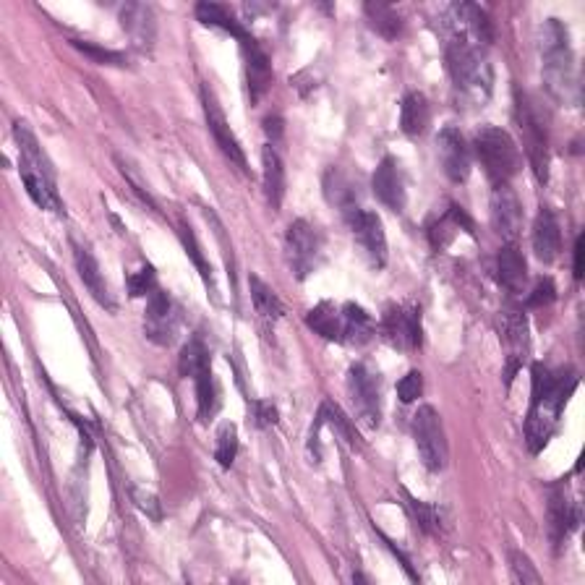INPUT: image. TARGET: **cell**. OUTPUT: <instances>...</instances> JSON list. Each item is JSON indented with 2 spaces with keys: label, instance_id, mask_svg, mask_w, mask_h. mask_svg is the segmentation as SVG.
<instances>
[{
  "label": "cell",
  "instance_id": "1",
  "mask_svg": "<svg viewBox=\"0 0 585 585\" xmlns=\"http://www.w3.org/2000/svg\"><path fill=\"white\" fill-rule=\"evenodd\" d=\"M578 384L580 379L572 369L552 371L544 364H533L531 411L525 421V442L531 455H538L554 437L562 411L572 392L578 390Z\"/></svg>",
  "mask_w": 585,
  "mask_h": 585
},
{
  "label": "cell",
  "instance_id": "2",
  "mask_svg": "<svg viewBox=\"0 0 585 585\" xmlns=\"http://www.w3.org/2000/svg\"><path fill=\"white\" fill-rule=\"evenodd\" d=\"M538 53H541V76H544L546 92L562 105H580V84L575 53L570 45V32L559 19H546L538 37Z\"/></svg>",
  "mask_w": 585,
  "mask_h": 585
},
{
  "label": "cell",
  "instance_id": "3",
  "mask_svg": "<svg viewBox=\"0 0 585 585\" xmlns=\"http://www.w3.org/2000/svg\"><path fill=\"white\" fill-rule=\"evenodd\" d=\"M14 139L19 144V175L27 186V194L32 196V202L40 209H48V212H63L53 162L45 155V149L40 147L29 123H14Z\"/></svg>",
  "mask_w": 585,
  "mask_h": 585
},
{
  "label": "cell",
  "instance_id": "4",
  "mask_svg": "<svg viewBox=\"0 0 585 585\" xmlns=\"http://www.w3.org/2000/svg\"><path fill=\"white\" fill-rule=\"evenodd\" d=\"M444 55H447V68H450L455 89L476 105H484L491 97V87H494V71H491V63L486 61L484 48H478L476 42L468 40L465 34L452 32Z\"/></svg>",
  "mask_w": 585,
  "mask_h": 585
},
{
  "label": "cell",
  "instance_id": "5",
  "mask_svg": "<svg viewBox=\"0 0 585 585\" xmlns=\"http://www.w3.org/2000/svg\"><path fill=\"white\" fill-rule=\"evenodd\" d=\"M515 123L523 134L525 155L531 160L538 183H546L549 181V126L538 102L520 87H515Z\"/></svg>",
  "mask_w": 585,
  "mask_h": 585
},
{
  "label": "cell",
  "instance_id": "6",
  "mask_svg": "<svg viewBox=\"0 0 585 585\" xmlns=\"http://www.w3.org/2000/svg\"><path fill=\"white\" fill-rule=\"evenodd\" d=\"M473 149H476L478 162H481V168L486 170L494 186L510 183L523 168L520 147L505 128L484 126L476 134V139H473Z\"/></svg>",
  "mask_w": 585,
  "mask_h": 585
},
{
  "label": "cell",
  "instance_id": "7",
  "mask_svg": "<svg viewBox=\"0 0 585 585\" xmlns=\"http://www.w3.org/2000/svg\"><path fill=\"white\" fill-rule=\"evenodd\" d=\"M324 241L322 233H319L311 222L306 220H293L288 225V233H285V256H288V264L293 269V275L298 280H306V277L319 267L322 262Z\"/></svg>",
  "mask_w": 585,
  "mask_h": 585
},
{
  "label": "cell",
  "instance_id": "8",
  "mask_svg": "<svg viewBox=\"0 0 585 585\" xmlns=\"http://www.w3.org/2000/svg\"><path fill=\"white\" fill-rule=\"evenodd\" d=\"M413 439H416L418 455L426 471L439 473L447 465V437H444V424L437 408L421 405L413 416Z\"/></svg>",
  "mask_w": 585,
  "mask_h": 585
},
{
  "label": "cell",
  "instance_id": "9",
  "mask_svg": "<svg viewBox=\"0 0 585 585\" xmlns=\"http://www.w3.org/2000/svg\"><path fill=\"white\" fill-rule=\"evenodd\" d=\"M348 392L358 421L369 429L382 424V387L379 374L366 364H353L348 371Z\"/></svg>",
  "mask_w": 585,
  "mask_h": 585
},
{
  "label": "cell",
  "instance_id": "10",
  "mask_svg": "<svg viewBox=\"0 0 585 585\" xmlns=\"http://www.w3.org/2000/svg\"><path fill=\"white\" fill-rule=\"evenodd\" d=\"M384 340L397 350H418L424 343V324L421 309L408 303H392L382 317Z\"/></svg>",
  "mask_w": 585,
  "mask_h": 585
},
{
  "label": "cell",
  "instance_id": "11",
  "mask_svg": "<svg viewBox=\"0 0 585 585\" xmlns=\"http://www.w3.org/2000/svg\"><path fill=\"white\" fill-rule=\"evenodd\" d=\"M181 327V314L173 298L165 290H152L144 311V335L155 345H173L175 335Z\"/></svg>",
  "mask_w": 585,
  "mask_h": 585
},
{
  "label": "cell",
  "instance_id": "12",
  "mask_svg": "<svg viewBox=\"0 0 585 585\" xmlns=\"http://www.w3.org/2000/svg\"><path fill=\"white\" fill-rule=\"evenodd\" d=\"M348 228L356 238V243L361 246L364 256L369 259V264L374 269H382L387 264V236H384L382 217L371 209H358L356 215H350Z\"/></svg>",
  "mask_w": 585,
  "mask_h": 585
},
{
  "label": "cell",
  "instance_id": "13",
  "mask_svg": "<svg viewBox=\"0 0 585 585\" xmlns=\"http://www.w3.org/2000/svg\"><path fill=\"white\" fill-rule=\"evenodd\" d=\"M202 105H204V118H207L209 131H212V136H215V142H217V147L222 149V155L228 157L236 168H241L243 173H246V170H249V162H246V155H243L241 142H238L236 134H233V128L228 126V118H225V113H222L220 102H217L215 92H212L209 84H202Z\"/></svg>",
  "mask_w": 585,
  "mask_h": 585
},
{
  "label": "cell",
  "instance_id": "14",
  "mask_svg": "<svg viewBox=\"0 0 585 585\" xmlns=\"http://www.w3.org/2000/svg\"><path fill=\"white\" fill-rule=\"evenodd\" d=\"M439 160H442L444 175L452 183H465L471 175V147L465 142V136L460 134L455 126H447L439 131L437 136Z\"/></svg>",
  "mask_w": 585,
  "mask_h": 585
},
{
  "label": "cell",
  "instance_id": "15",
  "mask_svg": "<svg viewBox=\"0 0 585 585\" xmlns=\"http://www.w3.org/2000/svg\"><path fill=\"white\" fill-rule=\"evenodd\" d=\"M491 225L505 241H515L523 228V204L510 183H499L491 191Z\"/></svg>",
  "mask_w": 585,
  "mask_h": 585
},
{
  "label": "cell",
  "instance_id": "16",
  "mask_svg": "<svg viewBox=\"0 0 585 585\" xmlns=\"http://www.w3.org/2000/svg\"><path fill=\"white\" fill-rule=\"evenodd\" d=\"M502 340L507 345V387L515 379L520 369H523L525 358H528V350H531V337H528V319H525L523 311L510 309L505 314V327H502Z\"/></svg>",
  "mask_w": 585,
  "mask_h": 585
},
{
  "label": "cell",
  "instance_id": "17",
  "mask_svg": "<svg viewBox=\"0 0 585 585\" xmlns=\"http://www.w3.org/2000/svg\"><path fill=\"white\" fill-rule=\"evenodd\" d=\"M371 189L374 196L392 212H403L408 196H405V183L403 173H400V165H397L395 157H384L382 162L374 170V178H371Z\"/></svg>",
  "mask_w": 585,
  "mask_h": 585
},
{
  "label": "cell",
  "instance_id": "18",
  "mask_svg": "<svg viewBox=\"0 0 585 585\" xmlns=\"http://www.w3.org/2000/svg\"><path fill=\"white\" fill-rule=\"evenodd\" d=\"M578 520V507L567 497L565 484L552 486V491H549V536H552L554 549H559L570 538V533L578 528Z\"/></svg>",
  "mask_w": 585,
  "mask_h": 585
},
{
  "label": "cell",
  "instance_id": "19",
  "mask_svg": "<svg viewBox=\"0 0 585 585\" xmlns=\"http://www.w3.org/2000/svg\"><path fill=\"white\" fill-rule=\"evenodd\" d=\"M121 27L134 42V48L152 50L157 40V21L155 11L144 3H126L121 8Z\"/></svg>",
  "mask_w": 585,
  "mask_h": 585
},
{
  "label": "cell",
  "instance_id": "20",
  "mask_svg": "<svg viewBox=\"0 0 585 585\" xmlns=\"http://www.w3.org/2000/svg\"><path fill=\"white\" fill-rule=\"evenodd\" d=\"M241 50L243 58H246V81H249L251 105H256L272 87V63H269V55L264 53L262 45L256 40L243 42Z\"/></svg>",
  "mask_w": 585,
  "mask_h": 585
},
{
  "label": "cell",
  "instance_id": "21",
  "mask_svg": "<svg viewBox=\"0 0 585 585\" xmlns=\"http://www.w3.org/2000/svg\"><path fill=\"white\" fill-rule=\"evenodd\" d=\"M465 230L468 236L476 238V230H473V220L465 215V209L458 207V204H450V207L444 209L442 215H437L434 220L426 225V236H429L431 246L437 251H442L447 243L455 238V233Z\"/></svg>",
  "mask_w": 585,
  "mask_h": 585
},
{
  "label": "cell",
  "instance_id": "22",
  "mask_svg": "<svg viewBox=\"0 0 585 585\" xmlns=\"http://www.w3.org/2000/svg\"><path fill=\"white\" fill-rule=\"evenodd\" d=\"M562 249V230L557 215L549 207H541L533 222V251L544 264H552Z\"/></svg>",
  "mask_w": 585,
  "mask_h": 585
},
{
  "label": "cell",
  "instance_id": "23",
  "mask_svg": "<svg viewBox=\"0 0 585 585\" xmlns=\"http://www.w3.org/2000/svg\"><path fill=\"white\" fill-rule=\"evenodd\" d=\"M74 262H76V269H79L81 283L87 285V290L92 293V298H95L100 306H105L108 311H115V301H113V296H110L108 283H105V277H102L100 264H97L95 254H92L87 246H79V243H74Z\"/></svg>",
  "mask_w": 585,
  "mask_h": 585
},
{
  "label": "cell",
  "instance_id": "24",
  "mask_svg": "<svg viewBox=\"0 0 585 585\" xmlns=\"http://www.w3.org/2000/svg\"><path fill=\"white\" fill-rule=\"evenodd\" d=\"M497 277L499 285L512 293V296H518L523 293L525 283H528V264H525L523 251L515 246V243H507L502 246L497 254Z\"/></svg>",
  "mask_w": 585,
  "mask_h": 585
},
{
  "label": "cell",
  "instance_id": "25",
  "mask_svg": "<svg viewBox=\"0 0 585 585\" xmlns=\"http://www.w3.org/2000/svg\"><path fill=\"white\" fill-rule=\"evenodd\" d=\"M324 196H327V202L332 207L340 209V215L345 220L361 209V204H358V186L340 168H330L324 173Z\"/></svg>",
  "mask_w": 585,
  "mask_h": 585
},
{
  "label": "cell",
  "instance_id": "26",
  "mask_svg": "<svg viewBox=\"0 0 585 585\" xmlns=\"http://www.w3.org/2000/svg\"><path fill=\"white\" fill-rule=\"evenodd\" d=\"M431 123V105L424 92H408L400 102V128L405 136H424Z\"/></svg>",
  "mask_w": 585,
  "mask_h": 585
},
{
  "label": "cell",
  "instance_id": "27",
  "mask_svg": "<svg viewBox=\"0 0 585 585\" xmlns=\"http://www.w3.org/2000/svg\"><path fill=\"white\" fill-rule=\"evenodd\" d=\"M262 170H264V196H267L269 207L277 212L285 196V165L272 144H267V147L262 149Z\"/></svg>",
  "mask_w": 585,
  "mask_h": 585
},
{
  "label": "cell",
  "instance_id": "28",
  "mask_svg": "<svg viewBox=\"0 0 585 585\" xmlns=\"http://www.w3.org/2000/svg\"><path fill=\"white\" fill-rule=\"evenodd\" d=\"M196 14V21H202L204 27H217V29H225L228 34H233L238 42H249L254 40L246 29L241 27V21L236 19V16L230 14L228 8L225 6H217V3H196L194 8Z\"/></svg>",
  "mask_w": 585,
  "mask_h": 585
},
{
  "label": "cell",
  "instance_id": "29",
  "mask_svg": "<svg viewBox=\"0 0 585 585\" xmlns=\"http://www.w3.org/2000/svg\"><path fill=\"white\" fill-rule=\"evenodd\" d=\"M306 324L311 330L322 335L324 340H332V343H343V314L340 309H335V303L322 301L319 306L306 314Z\"/></svg>",
  "mask_w": 585,
  "mask_h": 585
},
{
  "label": "cell",
  "instance_id": "30",
  "mask_svg": "<svg viewBox=\"0 0 585 585\" xmlns=\"http://www.w3.org/2000/svg\"><path fill=\"white\" fill-rule=\"evenodd\" d=\"M340 314H343V343L366 345L374 337V322H371L369 311L356 303H345Z\"/></svg>",
  "mask_w": 585,
  "mask_h": 585
},
{
  "label": "cell",
  "instance_id": "31",
  "mask_svg": "<svg viewBox=\"0 0 585 585\" xmlns=\"http://www.w3.org/2000/svg\"><path fill=\"white\" fill-rule=\"evenodd\" d=\"M317 421L322 426H330V429L335 431L337 437H343V442L350 444L353 450H358V447H361L358 431L353 429V424H350V418L345 416V413L340 411V405L332 403V400H324V403L319 405Z\"/></svg>",
  "mask_w": 585,
  "mask_h": 585
},
{
  "label": "cell",
  "instance_id": "32",
  "mask_svg": "<svg viewBox=\"0 0 585 585\" xmlns=\"http://www.w3.org/2000/svg\"><path fill=\"white\" fill-rule=\"evenodd\" d=\"M196 384V405H199V418L209 421L215 418V413L220 411V387L215 382V374H212V366L204 371H199L194 377Z\"/></svg>",
  "mask_w": 585,
  "mask_h": 585
},
{
  "label": "cell",
  "instance_id": "33",
  "mask_svg": "<svg viewBox=\"0 0 585 585\" xmlns=\"http://www.w3.org/2000/svg\"><path fill=\"white\" fill-rule=\"evenodd\" d=\"M178 236H181L183 249H186V254H189V259H191V262H194V267L199 269V275H202L204 285H207V288H209V293H212V298H217L215 277H212V267H209V262H207V259H204V251H202V246H199V241H196L194 228H191V225L186 220H181V225H178Z\"/></svg>",
  "mask_w": 585,
  "mask_h": 585
},
{
  "label": "cell",
  "instance_id": "34",
  "mask_svg": "<svg viewBox=\"0 0 585 585\" xmlns=\"http://www.w3.org/2000/svg\"><path fill=\"white\" fill-rule=\"evenodd\" d=\"M366 19H369L371 29L379 32L384 40H395L400 29H403V19L392 6H384V3H366Z\"/></svg>",
  "mask_w": 585,
  "mask_h": 585
},
{
  "label": "cell",
  "instance_id": "35",
  "mask_svg": "<svg viewBox=\"0 0 585 585\" xmlns=\"http://www.w3.org/2000/svg\"><path fill=\"white\" fill-rule=\"evenodd\" d=\"M249 288H251V301H254L256 311H259L264 319H272V322H275V319L283 317V303H280V298L275 296V290L269 288L262 277L251 275Z\"/></svg>",
  "mask_w": 585,
  "mask_h": 585
},
{
  "label": "cell",
  "instance_id": "36",
  "mask_svg": "<svg viewBox=\"0 0 585 585\" xmlns=\"http://www.w3.org/2000/svg\"><path fill=\"white\" fill-rule=\"evenodd\" d=\"M209 350L207 345L199 340V337H191L189 343L183 345L181 358H178V371H181V377L194 379L199 371L209 369Z\"/></svg>",
  "mask_w": 585,
  "mask_h": 585
},
{
  "label": "cell",
  "instance_id": "37",
  "mask_svg": "<svg viewBox=\"0 0 585 585\" xmlns=\"http://www.w3.org/2000/svg\"><path fill=\"white\" fill-rule=\"evenodd\" d=\"M238 455V429L236 424H222L217 431V447H215V460L222 468H230L233 460Z\"/></svg>",
  "mask_w": 585,
  "mask_h": 585
},
{
  "label": "cell",
  "instance_id": "38",
  "mask_svg": "<svg viewBox=\"0 0 585 585\" xmlns=\"http://www.w3.org/2000/svg\"><path fill=\"white\" fill-rule=\"evenodd\" d=\"M71 45H74L79 53H84L87 58H92L95 63H100V66H128V58L126 53H118V50H108V48H100V45H95V42H84V40H71Z\"/></svg>",
  "mask_w": 585,
  "mask_h": 585
},
{
  "label": "cell",
  "instance_id": "39",
  "mask_svg": "<svg viewBox=\"0 0 585 585\" xmlns=\"http://www.w3.org/2000/svg\"><path fill=\"white\" fill-rule=\"evenodd\" d=\"M405 497H408V507H411V512H413V518H416L418 528H421L424 533H437L439 523H442L437 507L418 502V499H413L411 494H408V491H405Z\"/></svg>",
  "mask_w": 585,
  "mask_h": 585
},
{
  "label": "cell",
  "instance_id": "40",
  "mask_svg": "<svg viewBox=\"0 0 585 585\" xmlns=\"http://www.w3.org/2000/svg\"><path fill=\"white\" fill-rule=\"evenodd\" d=\"M126 285H128V296L131 298L149 296L152 290H157L155 267H152V264H144L139 272H134V275L126 277Z\"/></svg>",
  "mask_w": 585,
  "mask_h": 585
},
{
  "label": "cell",
  "instance_id": "41",
  "mask_svg": "<svg viewBox=\"0 0 585 585\" xmlns=\"http://www.w3.org/2000/svg\"><path fill=\"white\" fill-rule=\"evenodd\" d=\"M115 160H118V165H121L123 178H126L128 186L134 189V194L139 196V199H142V202L147 204V207L152 209V212H157V202H155V199H152V194H149V189L142 183V178H139V173H136V170H134V165H131V162L123 160V157H115Z\"/></svg>",
  "mask_w": 585,
  "mask_h": 585
},
{
  "label": "cell",
  "instance_id": "42",
  "mask_svg": "<svg viewBox=\"0 0 585 585\" xmlns=\"http://www.w3.org/2000/svg\"><path fill=\"white\" fill-rule=\"evenodd\" d=\"M421 392H424V374L421 371H408L403 379H400V384H397V397H400V403L411 405L416 403L418 397H421Z\"/></svg>",
  "mask_w": 585,
  "mask_h": 585
},
{
  "label": "cell",
  "instance_id": "43",
  "mask_svg": "<svg viewBox=\"0 0 585 585\" xmlns=\"http://www.w3.org/2000/svg\"><path fill=\"white\" fill-rule=\"evenodd\" d=\"M510 562H512V578L518 580V583L523 585H538L541 583V575H538V570L533 567V562L528 557H525L523 552H512L510 554Z\"/></svg>",
  "mask_w": 585,
  "mask_h": 585
},
{
  "label": "cell",
  "instance_id": "44",
  "mask_svg": "<svg viewBox=\"0 0 585 585\" xmlns=\"http://www.w3.org/2000/svg\"><path fill=\"white\" fill-rule=\"evenodd\" d=\"M131 502H134L136 510H142L149 520H155V523L162 520V507L160 502H157L155 494H149V491H142L134 486V489H131Z\"/></svg>",
  "mask_w": 585,
  "mask_h": 585
},
{
  "label": "cell",
  "instance_id": "45",
  "mask_svg": "<svg viewBox=\"0 0 585 585\" xmlns=\"http://www.w3.org/2000/svg\"><path fill=\"white\" fill-rule=\"evenodd\" d=\"M557 298V288H554L552 277H541L533 288V293L528 296V306L531 309H541V306H549V303Z\"/></svg>",
  "mask_w": 585,
  "mask_h": 585
},
{
  "label": "cell",
  "instance_id": "46",
  "mask_svg": "<svg viewBox=\"0 0 585 585\" xmlns=\"http://www.w3.org/2000/svg\"><path fill=\"white\" fill-rule=\"evenodd\" d=\"M207 220L212 222V225H215V236H217V241H220V246H222V254H225V264H228L230 285H233V290H236V272H233V269H236V262H233V246L228 243V238H225V228H222L220 220H217V217L212 215V212H207Z\"/></svg>",
  "mask_w": 585,
  "mask_h": 585
},
{
  "label": "cell",
  "instance_id": "47",
  "mask_svg": "<svg viewBox=\"0 0 585 585\" xmlns=\"http://www.w3.org/2000/svg\"><path fill=\"white\" fill-rule=\"evenodd\" d=\"M251 411H254V424L259 426V429H269V426H275L277 418H280V413H277L275 405L264 403V400H259V403L251 405Z\"/></svg>",
  "mask_w": 585,
  "mask_h": 585
},
{
  "label": "cell",
  "instance_id": "48",
  "mask_svg": "<svg viewBox=\"0 0 585 585\" xmlns=\"http://www.w3.org/2000/svg\"><path fill=\"white\" fill-rule=\"evenodd\" d=\"M264 131H267V136L272 139V147H275V142L283 136V118L280 115H267L264 118Z\"/></svg>",
  "mask_w": 585,
  "mask_h": 585
},
{
  "label": "cell",
  "instance_id": "49",
  "mask_svg": "<svg viewBox=\"0 0 585 585\" xmlns=\"http://www.w3.org/2000/svg\"><path fill=\"white\" fill-rule=\"evenodd\" d=\"M572 275H575V280L583 277V236L575 238V249H572Z\"/></svg>",
  "mask_w": 585,
  "mask_h": 585
}]
</instances>
